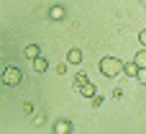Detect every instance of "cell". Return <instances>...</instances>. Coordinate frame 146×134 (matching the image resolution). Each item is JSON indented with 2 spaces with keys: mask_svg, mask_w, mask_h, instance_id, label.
Segmentation results:
<instances>
[{
  "mask_svg": "<svg viewBox=\"0 0 146 134\" xmlns=\"http://www.w3.org/2000/svg\"><path fill=\"white\" fill-rule=\"evenodd\" d=\"M98 67H100V72H103L105 77H118V75H121V67H123V62H121L118 57H103Z\"/></svg>",
  "mask_w": 146,
  "mask_h": 134,
  "instance_id": "cell-1",
  "label": "cell"
},
{
  "mask_svg": "<svg viewBox=\"0 0 146 134\" xmlns=\"http://www.w3.org/2000/svg\"><path fill=\"white\" fill-rule=\"evenodd\" d=\"M21 80H23V75H21L18 67H5V70H3V83H5V85L15 88V85H21Z\"/></svg>",
  "mask_w": 146,
  "mask_h": 134,
  "instance_id": "cell-2",
  "label": "cell"
},
{
  "mask_svg": "<svg viewBox=\"0 0 146 134\" xmlns=\"http://www.w3.org/2000/svg\"><path fill=\"white\" fill-rule=\"evenodd\" d=\"M77 90H80V96H85V98H92V96L98 93V88H95V85H92L90 80H85V83H82V85H80Z\"/></svg>",
  "mask_w": 146,
  "mask_h": 134,
  "instance_id": "cell-3",
  "label": "cell"
},
{
  "mask_svg": "<svg viewBox=\"0 0 146 134\" xmlns=\"http://www.w3.org/2000/svg\"><path fill=\"white\" fill-rule=\"evenodd\" d=\"M54 132L56 134H69L72 132V121H69V119H59V121L54 124Z\"/></svg>",
  "mask_w": 146,
  "mask_h": 134,
  "instance_id": "cell-4",
  "label": "cell"
},
{
  "mask_svg": "<svg viewBox=\"0 0 146 134\" xmlns=\"http://www.w3.org/2000/svg\"><path fill=\"white\" fill-rule=\"evenodd\" d=\"M33 70H36V72H46V70H49V62H46V57L36 54V57H33Z\"/></svg>",
  "mask_w": 146,
  "mask_h": 134,
  "instance_id": "cell-5",
  "label": "cell"
},
{
  "mask_svg": "<svg viewBox=\"0 0 146 134\" xmlns=\"http://www.w3.org/2000/svg\"><path fill=\"white\" fill-rule=\"evenodd\" d=\"M82 62V52L80 49H69V54H67V65H80Z\"/></svg>",
  "mask_w": 146,
  "mask_h": 134,
  "instance_id": "cell-6",
  "label": "cell"
},
{
  "mask_svg": "<svg viewBox=\"0 0 146 134\" xmlns=\"http://www.w3.org/2000/svg\"><path fill=\"white\" fill-rule=\"evenodd\" d=\"M49 18H51V21H62V18H64V8H62V5H51Z\"/></svg>",
  "mask_w": 146,
  "mask_h": 134,
  "instance_id": "cell-7",
  "label": "cell"
},
{
  "mask_svg": "<svg viewBox=\"0 0 146 134\" xmlns=\"http://www.w3.org/2000/svg\"><path fill=\"white\" fill-rule=\"evenodd\" d=\"M133 65H136V67H146V49H139V52H136Z\"/></svg>",
  "mask_w": 146,
  "mask_h": 134,
  "instance_id": "cell-8",
  "label": "cell"
},
{
  "mask_svg": "<svg viewBox=\"0 0 146 134\" xmlns=\"http://www.w3.org/2000/svg\"><path fill=\"white\" fill-rule=\"evenodd\" d=\"M136 70H139V67H136L133 62H126V65L121 67V72H126V77H133V75H136Z\"/></svg>",
  "mask_w": 146,
  "mask_h": 134,
  "instance_id": "cell-9",
  "label": "cell"
},
{
  "mask_svg": "<svg viewBox=\"0 0 146 134\" xmlns=\"http://www.w3.org/2000/svg\"><path fill=\"white\" fill-rule=\"evenodd\" d=\"M23 54H26V57H28V59H33V57H36V54H38V44H28V46H26V49H23Z\"/></svg>",
  "mask_w": 146,
  "mask_h": 134,
  "instance_id": "cell-10",
  "label": "cell"
},
{
  "mask_svg": "<svg viewBox=\"0 0 146 134\" xmlns=\"http://www.w3.org/2000/svg\"><path fill=\"white\" fill-rule=\"evenodd\" d=\"M133 77H136V80H139V83H141V85H146V67H139V70H136V75H133Z\"/></svg>",
  "mask_w": 146,
  "mask_h": 134,
  "instance_id": "cell-11",
  "label": "cell"
},
{
  "mask_svg": "<svg viewBox=\"0 0 146 134\" xmlns=\"http://www.w3.org/2000/svg\"><path fill=\"white\" fill-rule=\"evenodd\" d=\"M85 80H87V75H85V72H77V75H74V88H80Z\"/></svg>",
  "mask_w": 146,
  "mask_h": 134,
  "instance_id": "cell-12",
  "label": "cell"
},
{
  "mask_svg": "<svg viewBox=\"0 0 146 134\" xmlns=\"http://www.w3.org/2000/svg\"><path fill=\"white\" fill-rule=\"evenodd\" d=\"M92 106H95V108H100V106H103V98H100V96H98V93H95V96H92Z\"/></svg>",
  "mask_w": 146,
  "mask_h": 134,
  "instance_id": "cell-13",
  "label": "cell"
},
{
  "mask_svg": "<svg viewBox=\"0 0 146 134\" xmlns=\"http://www.w3.org/2000/svg\"><path fill=\"white\" fill-rule=\"evenodd\" d=\"M139 44L146 46V28H144V31H139Z\"/></svg>",
  "mask_w": 146,
  "mask_h": 134,
  "instance_id": "cell-14",
  "label": "cell"
},
{
  "mask_svg": "<svg viewBox=\"0 0 146 134\" xmlns=\"http://www.w3.org/2000/svg\"><path fill=\"white\" fill-rule=\"evenodd\" d=\"M56 72L64 75V72H67V62H59V65H56Z\"/></svg>",
  "mask_w": 146,
  "mask_h": 134,
  "instance_id": "cell-15",
  "label": "cell"
}]
</instances>
